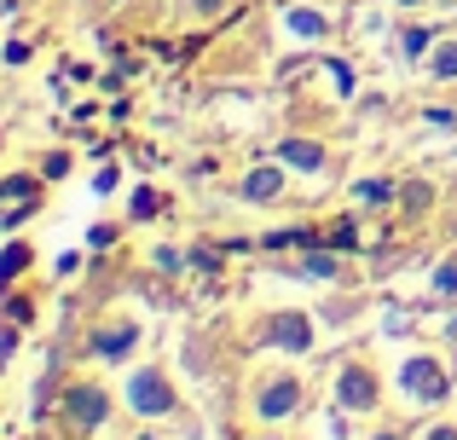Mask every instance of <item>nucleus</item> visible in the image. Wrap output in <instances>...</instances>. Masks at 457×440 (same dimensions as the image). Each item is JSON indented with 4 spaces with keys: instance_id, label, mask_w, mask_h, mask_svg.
I'll return each mask as SVG.
<instances>
[{
    "instance_id": "6e6552de",
    "label": "nucleus",
    "mask_w": 457,
    "mask_h": 440,
    "mask_svg": "<svg viewBox=\"0 0 457 440\" xmlns=\"http://www.w3.org/2000/svg\"><path fill=\"white\" fill-rule=\"evenodd\" d=\"M278 157L290 162V169H307V174H319V169H324V145H312V139H284Z\"/></svg>"
},
{
    "instance_id": "39448f33",
    "label": "nucleus",
    "mask_w": 457,
    "mask_h": 440,
    "mask_svg": "<svg viewBox=\"0 0 457 440\" xmlns=\"http://www.w3.org/2000/svg\"><path fill=\"white\" fill-rule=\"evenodd\" d=\"M295 406H302V383H290V377L272 383L267 394H261V418H290Z\"/></svg>"
},
{
    "instance_id": "f3484780",
    "label": "nucleus",
    "mask_w": 457,
    "mask_h": 440,
    "mask_svg": "<svg viewBox=\"0 0 457 440\" xmlns=\"http://www.w3.org/2000/svg\"><path fill=\"white\" fill-rule=\"evenodd\" d=\"M134 215H156V192H139L134 197Z\"/></svg>"
},
{
    "instance_id": "0eeeda50",
    "label": "nucleus",
    "mask_w": 457,
    "mask_h": 440,
    "mask_svg": "<svg viewBox=\"0 0 457 440\" xmlns=\"http://www.w3.org/2000/svg\"><path fill=\"white\" fill-rule=\"evenodd\" d=\"M284 192V169H255L244 180V203H272Z\"/></svg>"
},
{
    "instance_id": "aec40b11",
    "label": "nucleus",
    "mask_w": 457,
    "mask_h": 440,
    "mask_svg": "<svg viewBox=\"0 0 457 440\" xmlns=\"http://www.w3.org/2000/svg\"><path fill=\"white\" fill-rule=\"evenodd\" d=\"M400 6H417V0H400Z\"/></svg>"
},
{
    "instance_id": "412c9836",
    "label": "nucleus",
    "mask_w": 457,
    "mask_h": 440,
    "mask_svg": "<svg viewBox=\"0 0 457 440\" xmlns=\"http://www.w3.org/2000/svg\"><path fill=\"white\" fill-rule=\"evenodd\" d=\"M377 440H394V435H377Z\"/></svg>"
},
{
    "instance_id": "f8f14e48",
    "label": "nucleus",
    "mask_w": 457,
    "mask_h": 440,
    "mask_svg": "<svg viewBox=\"0 0 457 440\" xmlns=\"http://www.w3.org/2000/svg\"><path fill=\"white\" fill-rule=\"evenodd\" d=\"M435 76H457V41H446L435 53Z\"/></svg>"
},
{
    "instance_id": "a211bd4d",
    "label": "nucleus",
    "mask_w": 457,
    "mask_h": 440,
    "mask_svg": "<svg viewBox=\"0 0 457 440\" xmlns=\"http://www.w3.org/2000/svg\"><path fill=\"white\" fill-rule=\"evenodd\" d=\"M191 6H197V12H220V0H191Z\"/></svg>"
},
{
    "instance_id": "9b49d317",
    "label": "nucleus",
    "mask_w": 457,
    "mask_h": 440,
    "mask_svg": "<svg viewBox=\"0 0 457 440\" xmlns=\"http://www.w3.org/2000/svg\"><path fill=\"white\" fill-rule=\"evenodd\" d=\"M353 197H359V203H388V197H394V186H388V180H365Z\"/></svg>"
},
{
    "instance_id": "7ed1b4c3",
    "label": "nucleus",
    "mask_w": 457,
    "mask_h": 440,
    "mask_svg": "<svg viewBox=\"0 0 457 440\" xmlns=\"http://www.w3.org/2000/svg\"><path fill=\"white\" fill-rule=\"evenodd\" d=\"M336 400H342V411H370V406H377V383H370V371L347 365L342 383H336Z\"/></svg>"
},
{
    "instance_id": "1a4fd4ad",
    "label": "nucleus",
    "mask_w": 457,
    "mask_h": 440,
    "mask_svg": "<svg viewBox=\"0 0 457 440\" xmlns=\"http://www.w3.org/2000/svg\"><path fill=\"white\" fill-rule=\"evenodd\" d=\"M128 348H134V330H104V336H93V353H104V360H122Z\"/></svg>"
},
{
    "instance_id": "ddd939ff",
    "label": "nucleus",
    "mask_w": 457,
    "mask_h": 440,
    "mask_svg": "<svg viewBox=\"0 0 457 440\" xmlns=\"http://www.w3.org/2000/svg\"><path fill=\"white\" fill-rule=\"evenodd\" d=\"M23 261H29V255H23V244H12V249H6V255H0V284H6V278H12V272H18V267H23Z\"/></svg>"
},
{
    "instance_id": "f03ea898",
    "label": "nucleus",
    "mask_w": 457,
    "mask_h": 440,
    "mask_svg": "<svg viewBox=\"0 0 457 440\" xmlns=\"http://www.w3.org/2000/svg\"><path fill=\"white\" fill-rule=\"evenodd\" d=\"M128 400H134V411H145V418H162V411H174V394H168V383L156 371H139L134 388H128Z\"/></svg>"
},
{
    "instance_id": "2eb2a0df",
    "label": "nucleus",
    "mask_w": 457,
    "mask_h": 440,
    "mask_svg": "<svg viewBox=\"0 0 457 440\" xmlns=\"http://www.w3.org/2000/svg\"><path fill=\"white\" fill-rule=\"evenodd\" d=\"M435 290H440V295L457 290V267H440V272H435Z\"/></svg>"
},
{
    "instance_id": "dca6fc26",
    "label": "nucleus",
    "mask_w": 457,
    "mask_h": 440,
    "mask_svg": "<svg viewBox=\"0 0 457 440\" xmlns=\"http://www.w3.org/2000/svg\"><path fill=\"white\" fill-rule=\"evenodd\" d=\"M428 46V29H405V53H423Z\"/></svg>"
},
{
    "instance_id": "20e7f679",
    "label": "nucleus",
    "mask_w": 457,
    "mask_h": 440,
    "mask_svg": "<svg viewBox=\"0 0 457 440\" xmlns=\"http://www.w3.org/2000/svg\"><path fill=\"white\" fill-rule=\"evenodd\" d=\"M405 388H411L417 400H446V377H440L435 360H411L405 365Z\"/></svg>"
},
{
    "instance_id": "4468645a",
    "label": "nucleus",
    "mask_w": 457,
    "mask_h": 440,
    "mask_svg": "<svg viewBox=\"0 0 457 440\" xmlns=\"http://www.w3.org/2000/svg\"><path fill=\"white\" fill-rule=\"evenodd\" d=\"M307 272H312V278H330L336 261H330V255H307Z\"/></svg>"
},
{
    "instance_id": "9d476101",
    "label": "nucleus",
    "mask_w": 457,
    "mask_h": 440,
    "mask_svg": "<svg viewBox=\"0 0 457 440\" xmlns=\"http://www.w3.org/2000/svg\"><path fill=\"white\" fill-rule=\"evenodd\" d=\"M290 29L295 35H324V18H319V12H307V6H295L290 12Z\"/></svg>"
},
{
    "instance_id": "f257e3e1",
    "label": "nucleus",
    "mask_w": 457,
    "mask_h": 440,
    "mask_svg": "<svg viewBox=\"0 0 457 440\" xmlns=\"http://www.w3.org/2000/svg\"><path fill=\"white\" fill-rule=\"evenodd\" d=\"M64 411H70V423H76V429H99L104 411H111V400H104V388L76 383V388H64Z\"/></svg>"
},
{
    "instance_id": "6ab92c4d",
    "label": "nucleus",
    "mask_w": 457,
    "mask_h": 440,
    "mask_svg": "<svg viewBox=\"0 0 457 440\" xmlns=\"http://www.w3.org/2000/svg\"><path fill=\"white\" fill-rule=\"evenodd\" d=\"M428 440H457V429H428Z\"/></svg>"
},
{
    "instance_id": "423d86ee",
    "label": "nucleus",
    "mask_w": 457,
    "mask_h": 440,
    "mask_svg": "<svg viewBox=\"0 0 457 440\" xmlns=\"http://www.w3.org/2000/svg\"><path fill=\"white\" fill-rule=\"evenodd\" d=\"M272 342H278V348H312V325L302 313H284V319H272Z\"/></svg>"
}]
</instances>
